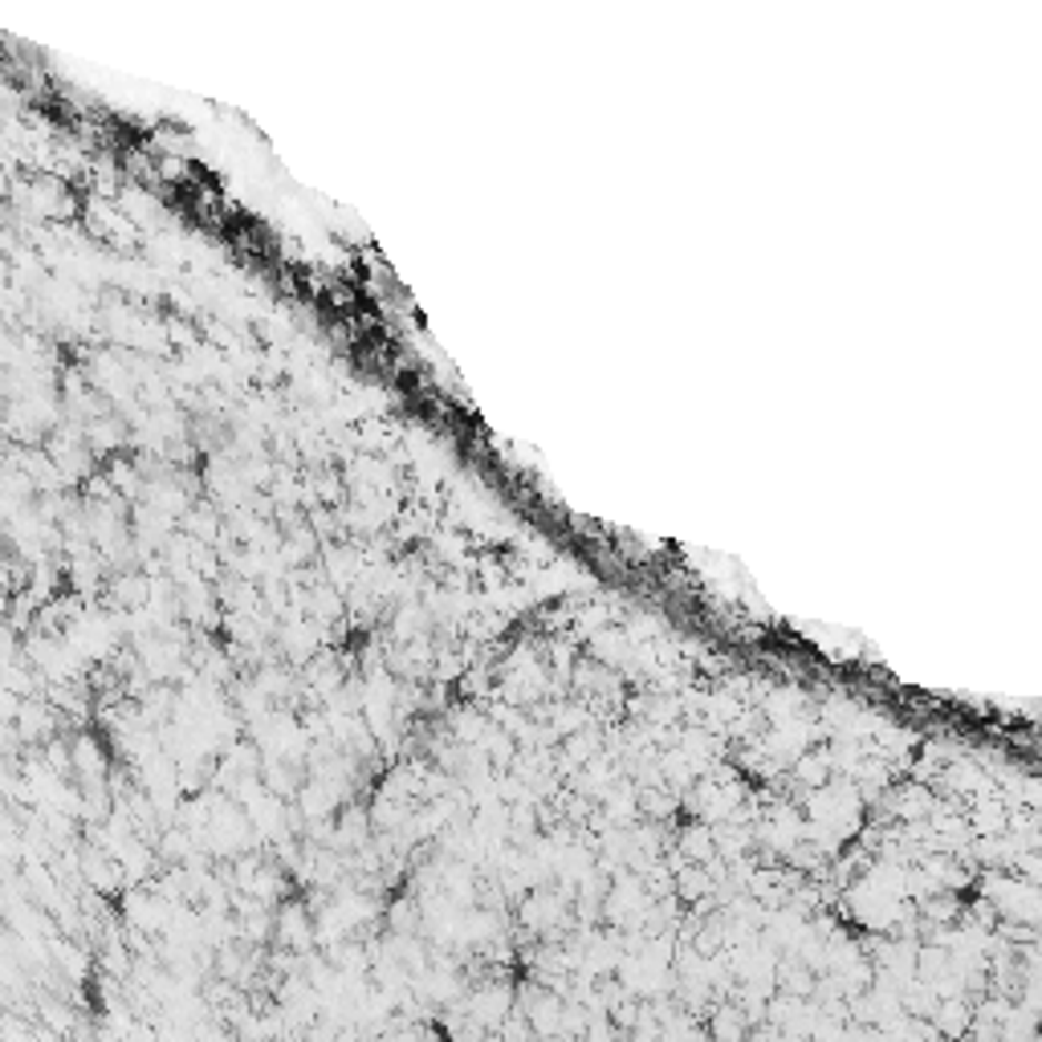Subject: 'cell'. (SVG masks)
Returning <instances> with one entry per match:
<instances>
[{
	"mask_svg": "<svg viewBox=\"0 0 1042 1042\" xmlns=\"http://www.w3.org/2000/svg\"><path fill=\"white\" fill-rule=\"evenodd\" d=\"M273 937H277L282 949H294V953H306L310 944L318 941V937H314V917H310L302 904H285L282 912H277V929H273Z\"/></svg>",
	"mask_w": 1042,
	"mask_h": 1042,
	"instance_id": "obj_1",
	"label": "cell"
},
{
	"mask_svg": "<svg viewBox=\"0 0 1042 1042\" xmlns=\"http://www.w3.org/2000/svg\"><path fill=\"white\" fill-rule=\"evenodd\" d=\"M749 1022L741 1005H717L709 1018V1042H749Z\"/></svg>",
	"mask_w": 1042,
	"mask_h": 1042,
	"instance_id": "obj_2",
	"label": "cell"
},
{
	"mask_svg": "<svg viewBox=\"0 0 1042 1042\" xmlns=\"http://www.w3.org/2000/svg\"><path fill=\"white\" fill-rule=\"evenodd\" d=\"M41 1018L50 1022L53 1026V1034L62 1039V1034H70L74 1030V1014H70V1005H62V1002H45L41 1005Z\"/></svg>",
	"mask_w": 1042,
	"mask_h": 1042,
	"instance_id": "obj_3",
	"label": "cell"
}]
</instances>
